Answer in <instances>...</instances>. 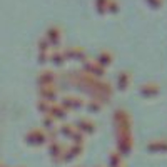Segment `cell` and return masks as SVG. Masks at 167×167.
I'll return each mask as SVG.
<instances>
[{"mask_svg": "<svg viewBox=\"0 0 167 167\" xmlns=\"http://www.w3.org/2000/svg\"><path fill=\"white\" fill-rule=\"evenodd\" d=\"M52 60H53V62L57 63V65H60V63L63 62V53H60V52H55V53H53V55H52Z\"/></svg>", "mask_w": 167, "mask_h": 167, "instance_id": "6", "label": "cell"}, {"mask_svg": "<svg viewBox=\"0 0 167 167\" xmlns=\"http://www.w3.org/2000/svg\"><path fill=\"white\" fill-rule=\"evenodd\" d=\"M105 2L107 0H97V9H99L100 12H104V9H105Z\"/></svg>", "mask_w": 167, "mask_h": 167, "instance_id": "8", "label": "cell"}, {"mask_svg": "<svg viewBox=\"0 0 167 167\" xmlns=\"http://www.w3.org/2000/svg\"><path fill=\"white\" fill-rule=\"evenodd\" d=\"M129 80H130L129 73H127V72H120V75H119V87H120V89H125L127 84H129Z\"/></svg>", "mask_w": 167, "mask_h": 167, "instance_id": "3", "label": "cell"}, {"mask_svg": "<svg viewBox=\"0 0 167 167\" xmlns=\"http://www.w3.org/2000/svg\"><path fill=\"white\" fill-rule=\"evenodd\" d=\"M149 2H150V3H152V5H154V7H159V5H160V3H162V0H149Z\"/></svg>", "mask_w": 167, "mask_h": 167, "instance_id": "9", "label": "cell"}, {"mask_svg": "<svg viewBox=\"0 0 167 167\" xmlns=\"http://www.w3.org/2000/svg\"><path fill=\"white\" fill-rule=\"evenodd\" d=\"M157 90H159V89H157L155 84H145V85H144L142 89H140V92L145 94V95H150V94H155Z\"/></svg>", "mask_w": 167, "mask_h": 167, "instance_id": "2", "label": "cell"}, {"mask_svg": "<svg viewBox=\"0 0 167 167\" xmlns=\"http://www.w3.org/2000/svg\"><path fill=\"white\" fill-rule=\"evenodd\" d=\"M47 39H49L52 43H57V42H59V39H60L59 29H57V27H52V29H50L49 32H47Z\"/></svg>", "mask_w": 167, "mask_h": 167, "instance_id": "1", "label": "cell"}, {"mask_svg": "<svg viewBox=\"0 0 167 167\" xmlns=\"http://www.w3.org/2000/svg\"><path fill=\"white\" fill-rule=\"evenodd\" d=\"M109 10L110 12H117V10H119V3H117V0H110L109 2Z\"/></svg>", "mask_w": 167, "mask_h": 167, "instance_id": "7", "label": "cell"}, {"mask_svg": "<svg viewBox=\"0 0 167 167\" xmlns=\"http://www.w3.org/2000/svg\"><path fill=\"white\" fill-rule=\"evenodd\" d=\"M110 62V55L107 52H102L99 53V63H102V65H107V63Z\"/></svg>", "mask_w": 167, "mask_h": 167, "instance_id": "4", "label": "cell"}, {"mask_svg": "<svg viewBox=\"0 0 167 167\" xmlns=\"http://www.w3.org/2000/svg\"><path fill=\"white\" fill-rule=\"evenodd\" d=\"M42 82H47V85H50V84L53 82V73L52 72H42Z\"/></svg>", "mask_w": 167, "mask_h": 167, "instance_id": "5", "label": "cell"}]
</instances>
